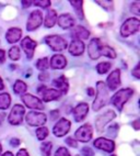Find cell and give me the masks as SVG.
<instances>
[{
  "mask_svg": "<svg viewBox=\"0 0 140 156\" xmlns=\"http://www.w3.org/2000/svg\"><path fill=\"white\" fill-rule=\"evenodd\" d=\"M88 94H89L90 96H93L94 95V89H93V88H89V89H88Z\"/></svg>",
  "mask_w": 140,
  "mask_h": 156,
  "instance_id": "obj_47",
  "label": "cell"
},
{
  "mask_svg": "<svg viewBox=\"0 0 140 156\" xmlns=\"http://www.w3.org/2000/svg\"><path fill=\"white\" fill-rule=\"evenodd\" d=\"M132 75L135 76L136 78H140V74H139V64L136 66V68H135L134 70H132Z\"/></svg>",
  "mask_w": 140,
  "mask_h": 156,
  "instance_id": "obj_41",
  "label": "cell"
},
{
  "mask_svg": "<svg viewBox=\"0 0 140 156\" xmlns=\"http://www.w3.org/2000/svg\"><path fill=\"white\" fill-rule=\"evenodd\" d=\"M70 3L72 5V7L75 8V10H76L77 14H78V17L80 18V19H82L83 18V10H82V1L81 0H77V1H73V0H71L70 1Z\"/></svg>",
  "mask_w": 140,
  "mask_h": 156,
  "instance_id": "obj_27",
  "label": "cell"
},
{
  "mask_svg": "<svg viewBox=\"0 0 140 156\" xmlns=\"http://www.w3.org/2000/svg\"><path fill=\"white\" fill-rule=\"evenodd\" d=\"M17 156H30L28 153V151L24 150V148H22V150H20L19 152H18Z\"/></svg>",
  "mask_w": 140,
  "mask_h": 156,
  "instance_id": "obj_42",
  "label": "cell"
},
{
  "mask_svg": "<svg viewBox=\"0 0 140 156\" xmlns=\"http://www.w3.org/2000/svg\"><path fill=\"white\" fill-rule=\"evenodd\" d=\"M5 117H6V114H5V113H0V124L2 123L3 119H5Z\"/></svg>",
  "mask_w": 140,
  "mask_h": 156,
  "instance_id": "obj_48",
  "label": "cell"
},
{
  "mask_svg": "<svg viewBox=\"0 0 140 156\" xmlns=\"http://www.w3.org/2000/svg\"><path fill=\"white\" fill-rule=\"evenodd\" d=\"M52 148H53V144L51 142H45L41 145V150H42L43 156H51Z\"/></svg>",
  "mask_w": 140,
  "mask_h": 156,
  "instance_id": "obj_30",
  "label": "cell"
},
{
  "mask_svg": "<svg viewBox=\"0 0 140 156\" xmlns=\"http://www.w3.org/2000/svg\"><path fill=\"white\" fill-rule=\"evenodd\" d=\"M28 89V86L24 81L22 80H17L15 81V84L13 86V90L15 94H24Z\"/></svg>",
  "mask_w": 140,
  "mask_h": 156,
  "instance_id": "obj_26",
  "label": "cell"
},
{
  "mask_svg": "<svg viewBox=\"0 0 140 156\" xmlns=\"http://www.w3.org/2000/svg\"><path fill=\"white\" fill-rule=\"evenodd\" d=\"M54 84H55V86L58 88L60 92H64V94H66V92L68 91L69 85H68V80L66 79V77H65V76H60V77L56 78V79L54 80Z\"/></svg>",
  "mask_w": 140,
  "mask_h": 156,
  "instance_id": "obj_24",
  "label": "cell"
},
{
  "mask_svg": "<svg viewBox=\"0 0 140 156\" xmlns=\"http://www.w3.org/2000/svg\"><path fill=\"white\" fill-rule=\"evenodd\" d=\"M102 55L109 57V58H115V57H116L115 51L113 50L112 48L107 46V45H103V48H102Z\"/></svg>",
  "mask_w": 140,
  "mask_h": 156,
  "instance_id": "obj_29",
  "label": "cell"
},
{
  "mask_svg": "<svg viewBox=\"0 0 140 156\" xmlns=\"http://www.w3.org/2000/svg\"><path fill=\"white\" fill-rule=\"evenodd\" d=\"M115 117H116V114H115V112L113 110H107L106 112H104L101 115H98L95 120L96 130L98 132H102L104 130V128H105V126L108 122H111L113 119H115Z\"/></svg>",
  "mask_w": 140,
  "mask_h": 156,
  "instance_id": "obj_7",
  "label": "cell"
},
{
  "mask_svg": "<svg viewBox=\"0 0 140 156\" xmlns=\"http://www.w3.org/2000/svg\"><path fill=\"white\" fill-rule=\"evenodd\" d=\"M48 135V129L45 128V126H41V128H38L36 130V136L38 140H41V141H43V140H45L46 137H47Z\"/></svg>",
  "mask_w": 140,
  "mask_h": 156,
  "instance_id": "obj_31",
  "label": "cell"
},
{
  "mask_svg": "<svg viewBox=\"0 0 140 156\" xmlns=\"http://www.w3.org/2000/svg\"><path fill=\"white\" fill-rule=\"evenodd\" d=\"M55 156H71V155L69 154V152H68V150L66 147H59L57 150Z\"/></svg>",
  "mask_w": 140,
  "mask_h": 156,
  "instance_id": "obj_34",
  "label": "cell"
},
{
  "mask_svg": "<svg viewBox=\"0 0 140 156\" xmlns=\"http://www.w3.org/2000/svg\"><path fill=\"white\" fill-rule=\"evenodd\" d=\"M36 67L39 70H46L48 68V59L47 57H43V58H39L36 62Z\"/></svg>",
  "mask_w": 140,
  "mask_h": 156,
  "instance_id": "obj_33",
  "label": "cell"
},
{
  "mask_svg": "<svg viewBox=\"0 0 140 156\" xmlns=\"http://www.w3.org/2000/svg\"><path fill=\"white\" fill-rule=\"evenodd\" d=\"M25 114V110H24V107L21 106V105H15V106L12 108L11 112L9 114V122L12 126H18L23 121V117Z\"/></svg>",
  "mask_w": 140,
  "mask_h": 156,
  "instance_id": "obj_6",
  "label": "cell"
},
{
  "mask_svg": "<svg viewBox=\"0 0 140 156\" xmlns=\"http://www.w3.org/2000/svg\"><path fill=\"white\" fill-rule=\"evenodd\" d=\"M132 11L134 12L135 14H140V3L139 2H134L130 7Z\"/></svg>",
  "mask_w": 140,
  "mask_h": 156,
  "instance_id": "obj_36",
  "label": "cell"
},
{
  "mask_svg": "<svg viewBox=\"0 0 140 156\" xmlns=\"http://www.w3.org/2000/svg\"><path fill=\"white\" fill-rule=\"evenodd\" d=\"M21 46L25 52L26 56L28 58H32L34 55V51H35V48H36V42L33 41V40L30 37V36H26L22 40L21 42Z\"/></svg>",
  "mask_w": 140,
  "mask_h": 156,
  "instance_id": "obj_15",
  "label": "cell"
},
{
  "mask_svg": "<svg viewBox=\"0 0 140 156\" xmlns=\"http://www.w3.org/2000/svg\"><path fill=\"white\" fill-rule=\"evenodd\" d=\"M11 103V97L9 94L7 92H3V94H0V109H8L9 106Z\"/></svg>",
  "mask_w": 140,
  "mask_h": 156,
  "instance_id": "obj_25",
  "label": "cell"
},
{
  "mask_svg": "<svg viewBox=\"0 0 140 156\" xmlns=\"http://www.w3.org/2000/svg\"><path fill=\"white\" fill-rule=\"evenodd\" d=\"M94 146L102 151L112 153L115 150V143L113 142L112 140L105 139V137H98L94 141Z\"/></svg>",
  "mask_w": 140,
  "mask_h": 156,
  "instance_id": "obj_13",
  "label": "cell"
},
{
  "mask_svg": "<svg viewBox=\"0 0 140 156\" xmlns=\"http://www.w3.org/2000/svg\"><path fill=\"white\" fill-rule=\"evenodd\" d=\"M67 65V59L64 55H60V54H56L54 55L51 59V67L54 69H62L65 68Z\"/></svg>",
  "mask_w": 140,
  "mask_h": 156,
  "instance_id": "obj_18",
  "label": "cell"
},
{
  "mask_svg": "<svg viewBox=\"0 0 140 156\" xmlns=\"http://www.w3.org/2000/svg\"><path fill=\"white\" fill-rule=\"evenodd\" d=\"M22 100L26 107L31 109H35V110H43L44 109V105L42 101L39 100L38 98L35 96H32L30 94H25L22 96Z\"/></svg>",
  "mask_w": 140,
  "mask_h": 156,
  "instance_id": "obj_12",
  "label": "cell"
},
{
  "mask_svg": "<svg viewBox=\"0 0 140 156\" xmlns=\"http://www.w3.org/2000/svg\"><path fill=\"white\" fill-rule=\"evenodd\" d=\"M5 59H6V57H5V51L0 50V64H2Z\"/></svg>",
  "mask_w": 140,
  "mask_h": 156,
  "instance_id": "obj_44",
  "label": "cell"
},
{
  "mask_svg": "<svg viewBox=\"0 0 140 156\" xmlns=\"http://www.w3.org/2000/svg\"><path fill=\"white\" fill-rule=\"evenodd\" d=\"M93 135V130L90 124H83L81 128H79L75 133V136L78 141L80 142H89L90 140L92 139Z\"/></svg>",
  "mask_w": 140,
  "mask_h": 156,
  "instance_id": "obj_11",
  "label": "cell"
},
{
  "mask_svg": "<svg viewBox=\"0 0 140 156\" xmlns=\"http://www.w3.org/2000/svg\"><path fill=\"white\" fill-rule=\"evenodd\" d=\"M132 126H135V129L136 130H139V120H136L134 123H132Z\"/></svg>",
  "mask_w": 140,
  "mask_h": 156,
  "instance_id": "obj_46",
  "label": "cell"
},
{
  "mask_svg": "<svg viewBox=\"0 0 140 156\" xmlns=\"http://www.w3.org/2000/svg\"><path fill=\"white\" fill-rule=\"evenodd\" d=\"M58 25L62 29H70L75 25V19L72 18V16H70L69 13H64L58 18Z\"/></svg>",
  "mask_w": 140,
  "mask_h": 156,
  "instance_id": "obj_17",
  "label": "cell"
},
{
  "mask_svg": "<svg viewBox=\"0 0 140 156\" xmlns=\"http://www.w3.org/2000/svg\"><path fill=\"white\" fill-rule=\"evenodd\" d=\"M56 22H57V12L55 10H49L46 13V17H45L44 25L46 28H53Z\"/></svg>",
  "mask_w": 140,
  "mask_h": 156,
  "instance_id": "obj_23",
  "label": "cell"
},
{
  "mask_svg": "<svg viewBox=\"0 0 140 156\" xmlns=\"http://www.w3.org/2000/svg\"><path fill=\"white\" fill-rule=\"evenodd\" d=\"M22 3L24 5V7H30V6H31L30 3H32V2H31V1H22Z\"/></svg>",
  "mask_w": 140,
  "mask_h": 156,
  "instance_id": "obj_49",
  "label": "cell"
},
{
  "mask_svg": "<svg viewBox=\"0 0 140 156\" xmlns=\"http://www.w3.org/2000/svg\"><path fill=\"white\" fill-rule=\"evenodd\" d=\"M82 154H83V156H94V152L88 146L82 148Z\"/></svg>",
  "mask_w": 140,
  "mask_h": 156,
  "instance_id": "obj_38",
  "label": "cell"
},
{
  "mask_svg": "<svg viewBox=\"0 0 140 156\" xmlns=\"http://www.w3.org/2000/svg\"><path fill=\"white\" fill-rule=\"evenodd\" d=\"M139 28H140L139 20L136 19V18H130V19H127L123 23V25H122L121 28V34L124 37H127V36L138 32Z\"/></svg>",
  "mask_w": 140,
  "mask_h": 156,
  "instance_id": "obj_3",
  "label": "cell"
},
{
  "mask_svg": "<svg viewBox=\"0 0 140 156\" xmlns=\"http://www.w3.org/2000/svg\"><path fill=\"white\" fill-rule=\"evenodd\" d=\"M112 156H115V155H112Z\"/></svg>",
  "mask_w": 140,
  "mask_h": 156,
  "instance_id": "obj_53",
  "label": "cell"
},
{
  "mask_svg": "<svg viewBox=\"0 0 140 156\" xmlns=\"http://www.w3.org/2000/svg\"><path fill=\"white\" fill-rule=\"evenodd\" d=\"M58 115H59L58 110H54V111H52V112H51V117H52V119H53V120L57 119V118H58Z\"/></svg>",
  "mask_w": 140,
  "mask_h": 156,
  "instance_id": "obj_43",
  "label": "cell"
},
{
  "mask_svg": "<svg viewBox=\"0 0 140 156\" xmlns=\"http://www.w3.org/2000/svg\"><path fill=\"white\" fill-rule=\"evenodd\" d=\"M22 36V31L19 28H11L6 34V39L9 43H15L18 42Z\"/></svg>",
  "mask_w": 140,
  "mask_h": 156,
  "instance_id": "obj_21",
  "label": "cell"
},
{
  "mask_svg": "<svg viewBox=\"0 0 140 156\" xmlns=\"http://www.w3.org/2000/svg\"><path fill=\"white\" fill-rule=\"evenodd\" d=\"M106 86L111 90L117 89L118 87L121 86V70L115 69L114 72L109 74L106 80Z\"/></svg>",
  "mask_w": 140,
  "mask_h": 156,
  "instance_id": "obj_14",
  "label": "cell"
},
{
  "mask_svg": "<svg viewBox=\"0 0 140 156\" xmlns=\"http://www.w3.org/2000/svg\"><path fill=\"white\" fill-rule=\"evenodd\" d=\"M43 22V14L39 10H35L33 11L28 19V23H26V30L28 31H34L38 28L39 25Z\"/></svg>",
  "mask_w": 140,
  "mask_h": 156,
  "instance_id": "obj_10",
  "label": "cell"
},
{
  "mask_svg": "<svg viewBox=\"0 0 140 156\" xmlns=\"http://www.w3.org/2000/svg\"><path fill=\"white\" fill-rule=\"evenodd\" d=\"M111 63H108V62H102V63H100V64L96 66V70H98V74H105V73H107L109 70V68H111Z\"/></svg>",
  "mask_w": 140,
  "mask_h": 156,
  "instance_id": "obj_28",
  "label": "cell"
},
{
  "mask_svg": "<svg viewBox=\"0 0 140 156\" xmlns=\"http://www.w3.org/2000/svg\"><path fill=\"white\" fill-rule=\"evenodd\" d=\"M96 3H100L102 7L106 9H112L113 8V1H96Z\"/></svg>",
  "mask_w": 140,
  "mask_h": 156,
  "instance_id": "obj_37",
  "label": "cell"
},
{
  "mask_svg": "<svg viewBox=\"0 0 140 156\" xmlns=\"http://www.w3.org/2000/svg\"><path fill=\"white\" fill-rule=\"evenodd\" d=\"M88 112H89V106H88V103H85V102L79 103L78 106L73 109V115H75V119H76L77 122L83 120L84 118L87 117Z\"/></svg>",
  "mask_w": 140,
  "mask_h": 156,
  "instance_id": "obj_16",
  "label": "cell"
},
{
  "mask_svg": "<svg viewBox=\"0 0 140 156\" xmlns=\"http://www.w3.org/2000/svg\"><path fill=\"white\" fill-rule=\"evenodd\" d=\"M96 98L93 102V110L98 111L101 108H103L108 101V91L106 89V85L103 81H98L96 84Z\"/></svg>",
  "mask_w": 140,
  "mask_h": 156,
  "instance_id": "obj_1",
  "label": "cell"
},
{
  "mask_svg": "<svg viewBox=\"0 0 140 156\" xmlns=\"http://www.w3.org/2000/svg\"><path fill=\"white\" fill-rule=\"evenodd\" d=\"M132 95H134V90L132 88H125V89L119 90L112 97V105L117 110L122 111L125 103L132 97Z\"/></svg>",
  "mask_w": 140,
  "mask_h": 156,
  "instance_id": "obj_2",
  "label": "cell"
},
{
  "mask_svg": "<svg viewBox=\"0 0 140 156\" xmlns=\"http://www.w3.org/2000/svg\"><path fill=\"white\" fill-rule=\"evenodd\" d=\"M33 3L35 6H39L42 8H47L51 6V1L49 0H44V1H33Z\"/></svg>",
  "mask_w": 140,
  "mask_h": 156,
  "instance_id": "obj_35",
  "label": "cell"
},
{
  "mask_svg": "<svg viewBox=\"0 0 140 156\" xmlns=\"http://www.w3.org/2000/svg\"><path fill=\"white\" fill-rule=\"evenodd\" d=\"M48 77H49V76H48L47 73H41L38 76L39 80H42V81H46L48 79Z\"/></svg>",
  "mask_w": 140,
  "mask_h": 156,
  "instance_id": "obj_40",
  "label": "cell"
},
{
  "mask_svg": "<svg viewBox=\"0 0 140 156\" xmlns=\"http://www.w3.org/2000/svg\"><path fill=\"white\" fill-rule=\"evenodd\" d=\"M73 36L76 37V40H79V41H81V40H88L90 36V32L85 28L79 25V27H76V29L73 30Z\"/></svg>",
  "mask_w": 140,
  "mask_h": 156,
  "instance_id": "obj_22",
  "label": "cell"
},
{
  "mask_svg": "<svg viewBox=\"0 0 140 156\" xmlns=\"http://www.w3.org/2000/svg\"><path fill=\"white\" fill-rule=\"evenodd\" d=\"M25 120L32 126H42L46 123V114L43 112L30 111L26 114Z\"/></svg>",
  "mask_w": 140,
  "mask_h": 156,
  "instance_id": "obj_5",
  "label": "cell"
},
{
  "mask_svg": "<svg viewBox=\"0 0 140 156\" xmlns=\"http://www.w3.org/2000/svg\"><path fill=\"white\" fill-rule=\"evenodd\" d=\"M41 95H42L43 101L49 102V101L56 100V99L60 98L62 92L59 91V90H56V89H45L41 92Z\"/></svg>",
  "mask_w": 140,
  "mask_h": 156,
  "instance_id": "obj_20",
  "label": "cell"
},
{
  "mask_svg": "<svg viewBox=\"0 0 140 156\" xmlns=\"http://www.w3.org/2000/svg\"><path fill=\"white\" fill-rule=\"evenodd\" d=\"M84 52V44L82 41L79 40H73L69 46V53L73 56L82 55Z\"/></svg>",
  "mask_w": 140,
  "mask_h": 156,
  "instance_id": "obj_19",
  "label": "cell"
},
{
  "mask_svg": "<svg viewBox=\"0 0 140 156\" xmlns=\"http://www.w3.org/2000/svg\"><path fill=\"white\" fill-rule=\"evenodd\" d=\"M1 151H2V147H1V144H0V154H1Z\"/></svg>",
  "mask_w": 140,
  "mask_h": 156,
  "instance_id": "obj_52",
  "label": "cell"
},
{
  "mask_svg": "<svg viewBox=\"0 0 140 156\" xmlns=\"http://www.w3.org/2000/svg\"><path fill=\"white\" fill-rule=\"evenodd\" d=\"M45 42L52 50L62 51L67 48V41L59 35H48L45 37Z\"/></svg>",
  "mask_w": 140,
  "mask_h": 156,
  "instance_id": "obj_4",
  "label": "cell"
},
{
  "mask_svg": "<svg viewBox=\"0 0 140 156\" xmlns=\"http://www.w3.org/2000/svg\"><path fill=\"white\" fill-rule=\"evenodd\" d=\"M2 156H13V154L11 152H6L5 154H2Z\"/></svg>",
  "mask_w": 140,
  "mask_h": 156,
  "instance_id": "obj_51",
  "label": "cell"
},
{
  "mask_svg": "<svg viewBox=\"0 0 140 156\" xmlns=\"http://www.w3.org/2000/svg\"><path fill=\"white\" fill-rule=\"evenodd\" d=\"M10 143H11L12 146H17V145L20 143V141L18 139H12L11 141H10Z\"/></svg>",
  "mask_w": 140,
  "mask_h": 156,
  "instance_id": "obj_45",
  "label": "cell"
},
{
  "mask_svg": "<svg viewBox=\"0 0 140 156\" xmlns=\"http://www.w3.org/2000/svg\"><path fill=\"white\" fill-rule=\"evenodd\" d=\"M3 88H5V85H3L2 79H1V77H0V90H2Z\"/></svg>",
  "mask_w": 140,
  "mask_h": 156,
  "instance_id": "obj_50",
  "label": "cell"
},
{
  "mask_svg": "<svg viewBox=\"0 0 140 156\" xmlns=\"http://www.w3.org/2000/svg\"><path fill=\"white\" fill-rule=\"evenodd\" d=\"M66 143L69 144L70 146H72V147H77V142L73 139H71V137H68V139L66 140Z\"/></svg>",
  "mask_w": 140,
  "mask_h": 156,
  "instance_id": "obj_39",
  "label": "cell"
},
{
  "mask_svg": "<svg viewBox=\"0 0 140 156\" xmlns=\"http://www.w3.org/2000/svg\"><path fill=\"white\" fill-rule=\"evenodd\" d=\"M102 48H103V44L101 43L100 39L91 40L89 45H88V53H89V56L92 59L100 58V56L102 55Z\"/></svg>",
  "mask_w": 140,
  "mask_h": 156,
  "instance_id": "obj_9",
  "label": "cell"
},
{
  "mask_svg": "<svg viewBox=\"0 0 140 156\" xmlns=\"http://www.w3.org/2000/svg\"><path fill=\"white\" fill-rule=\"evenodd\" d=\"M70 126H71V123H70L69 120L65 119V118L59 119L58 122L55 124V126H54V129H53L54 135L57 137L64 136V135H66V134L69 132Z\"/></svg>",
  "mask_w": 140,
  "mask_h": 156,
  "instance_id": "obj_8",
  "label": "cell"
},
{
  "mask_svg": "<svg viewBox=\"0 0 140 156\" xmlns=\"http://www.w3.org/2000/svg\"><path fill=\"white\" fill-rule=\"evenodd\" d=\"M9 57L12 61H18L20 58V48L18 46H13L9 51Z\"/></svg>",
  "mask_w": 140,
  "mask_h": 156,
  "instance_id": "obj_32",
  "label": "cell"
}]
</instances>
